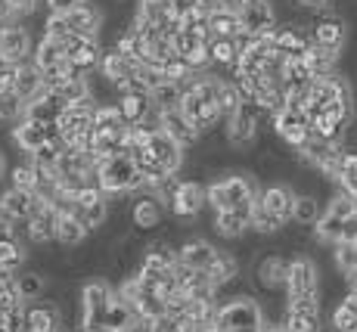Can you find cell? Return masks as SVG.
Wrapping results in <instances>:
<instances>
[{
    "mask_svg": "<svg viewBox=\"0 0 357 332\" xmlns=\"http://www.w3.org/2000/svg\"><path fill=\"white\" fill-rule=\"evenodd\" d=\"M137 320V314H134V308L121 299V295H115L112 304L106 308V329L109 332H128V326Z\"/></svg>",
    "mask_w": 357,
    "mask_h": 332,
    "instance_id": "35",
    "label": "cell"
},
{
    "mask_svg": "<svg viewBox=\"0 0 357 332\" xmlns=\"http://www.w3.org/2000/svg\"><path fill=\"white\" fill-rule=\"evenodd\" d=\"M324 205H320V199L314 196V193H298V199H295V209H292V224L298 227H317V220L324 218Z\"/></svg>",
    "mask_w": 357,
    "mask_h": 332,
    "instance_id": "31",
    "label": "cell"
},
{
    "mask_svg": "<svg viewBox=\"0 0 357 332\" xmlns=\"http://www.w3.org/2000/svg\"><path fill=\"white\" fill-rule=\"evenodd\" d=\"M208 332H230V329H224V326H218V323H215V326H211Z\"/></svg>",
    "mask_w": 357,
    "mask_h": 332,
    "instance_id": "57",
    "label": "cell"
},
{
    "mask_svg": "<svg viewBox=\"0 0 357 332\" xmlns=\"http://www.w3.org/2000/svg\"><path fill=\"white\" fill-rule=\"evenodd\" d=\"M38 174H40V171L34 168V162H31V158H25V162L13 165V168L6 171V177H10V186H13V190H29V193H34V183H38Z\"/></svg>",
    "mask_w": 357,
    "mask_h": 332,
    "instance_id": "41",
    "label": "cell"
},
{
    "mask_svg": "<svg viewBox=\"0 0 357 332\" xmlns=\"http://www.w3.org/2000/svg\"><path fill=\"white\" fill-rule=\"evenodd\" d=\"M93 115H97V103H78V106L63 109L56 128H59V137H63L66 146H75V143H81L87 134H91Z\"/></svg>",
    "mask_w": 357,
    "mask_h": 332,
    "instance_id": "11",
    "label": "cell"
},
{
    "mask_svg": "<svg viewBox=\"0 0 357 332\" xmlns=\"http://www.w3.org/2000/svg\"><path fill=\"white\" fill-rule=\"evenodd\" d=\"M329 326L333 332H357V314L351 308H345V304H335L333 308V317H329Z\"/></svg>",
    "mask_w": 357,
    "mask_h": 332,
    "instance_id": "47",
    "label": "cell"
},
{
    "mask_svg": "<svg viewBox=\"0 0 357 332\" xmlns=\"http://www.w3.org/2000/svg\"><path fill=\"white\" fill-rule=\"evenodd\" d=\"M13 6H10V0H0V25H6V22H13Z\"/></svg>",
    "mask_w": 357,
    "mask_h": 332,
    "instance_id": "52",
    "label": "cell"
},
{
    "mask_svg": "<svg viewBox=\"0 0 357 332\" xmlns=\"http://www.w3.org/2000/svg\"><path fill=\"white\" fill-rule=\"evenodd\" d=\"M311 38H314L317 47L333 50V53L342 56L345 47H348V40H351V34H348V19L342 16L333 3L320 6V10H314V19H311Z\"/></svg>",
    "mask_w": 357,
    "mask_h": 332,
    "instance_id": "4",
    "label": "cell"
},
{
    "mask_svg": "<svg viewBox=\"0 0 357 332\" xmlns=\"http://www.w3.org/2000/svg\"><path fill=\"white\" fill-rule=\"evenodd\" d=\"M261 332H286L283 326H280V323H267V326L264 329H261Z\"/></svg>",
    "mask_w": 357,
    "mask_h": 332,
    "instance_id": "55",
    "label": "cell"
},
{
    "mask_svg": "<svg viewBox=\"0 0 357 332\" xmlns=\"http://www.w3.org/2000/svg\"><path fill=\"white\" fill-rule=\"evenodd\" d=\"M93 332H109V329H93Z\"/></svg>",
    "mask_w": 357,
    "mask_h": 332,
    "instance_id": "60",
    "label": "cell"
},
{
    "mask_svg": "<svg viewBox=\"0 0 357 332\" xmlns=\"http://www.w3.org/2000/svg\"><path fill=\"white\" fill-rule=\"evenodd\" d=\"M239 31H243L239 13L221 10V13H215V16H208V34L211 38H236Z\"/></svg>",
    "mask_w": 357,
    "mask_h": 332,
    "instance_id": "37",
    "label": "cell"
},
{
    "mask_svg": "<svg viewBox=\"0 0 357 332\" xmlns=\"http://www.w3.org/2000/svg\"><path fill=\"white\" fill-rule=\"evenodd\" d=\"M295 199H298V193L292 190L289 183H271L261 190L258 202L264 205L267 211H273L283 224H292V209H295Z\"/></svg>",
    "mask_w": 357,
    "mask_h": 332,
    "instance_id": "24",
    "label": "cell"
},
{
    "mask_svg": "<svg viewBox=\"0 0 357 332\" xmlns=\"http://www.w3.org/2000/svg\"><path fill=\"white\" fill-rule=\"evenodd\" d=\"M10 6H13V16L16 19H31L34 13H38L40 0H10Z\"/></svg>",
    "mask_w": 357,
    "mask_h": 332,
    "instance_id": "50",
    "label": "cell"
},
{
    "mask_svg": "<svg viewBox=\"0 0 357 332\" xmlns=\"http://www.w3.org/2000/svg\"><path fill=\"white\" fill-rule=\"evenodd\" d=\"M298 6H305V10H320V6H329L333 0H295Z\"/></svg>",
    "mask_w": 357,
    "mask_h": 332,
    "instance_id": "54",
    "label": "cell"
},
{
    "mask_svg": "<svg viewBox=\"0 0 357 332\" xmlns=\"http://www.w3.org/2000/svg\"><path fill=\"white\" fill-rule=\"evenodd\" d=\"M56 227H59V211L50 209V205H40L29 218V246L56 242Z\"/></svg>",
    "mask_w": 357,
    "mask_h": 332,
    "instance_id": "26",
    "label": "cell"
},
{
    "mask_svg": "<svg viewBox=\"0 0 357 332\" xmlns=\"http://www.w3.org/2000/svg\"><path fill=\"white\" fill-rule=\"evenodd\" d=\"M91 3V0H47V13H53V16H66V13L78 10V6Z\"/></svg>",
    "mask_w": 357,
    "mask_h": 332,
    "instance_id": "49",
    "label": "cell"
},
{
    "mask_svg": "<svg viewBox=\"0 0 357 332\" xmlns=\"http://www.w3.org/2000/svg\"><path fill=\"white\" fill-rule=\"evenodd\" d=\"M181 332H205V329H196V326H183Z\"/></svg>",
    "mask_w": 357,
    "mask_h": 332,
    "instance_id": "58",
    "label": "cell"
},
{
    "mask_svg": "<svg viewBox=\"0 0 357 332\" xmlns=\"http://www.w3.org/2000/svg\"><path fill=\"white\" fill-rule=\"evenodd\" d=\"M153 103L159 112H171V109H181V100H183V87L174 84V81H165V84H159L153 93Z\"/></svg>",
    "mask_w": 357,
    "mask_h": 332,
    "instance_id": "42",
    "label": "cell"
},
{
    "mask_svg": "<svg viewBox=\"0 0 357 332\" xmlns=\"http://www.w3.org/2000/svg\"><path fill=\"white\" fill-rule=\"evenodd\" d=\"M3 62H6V56H3V50H0V66H3Z\"/></svg>",
    "mask_w": 357,
    "mask_h": 332,
    "instance_id": "59",
    "label": "cell"
},
{
    "mask_svg": "<svg viewBox=\"0 0 357 332\" xmlns=\"http://www.w3.org/2000/svg\"><path fill=\"white\" fill-rule=\"evenodd\" d=\"M305 62H307V68L314 72V78H333V75H342L339 72L342 56L339 53H333V50H324V47H317V44L307 50Z\"/></svg>",
    "mask_w": 357,
    "mask_h": 332,
    "instance_id": "30",
    "label": "cell"
},
{
    "mask_svg": "<svg viewBox=\"0 0 357 332\" xmlns=\"http://www.w3.org/2000/svg\"><path fill=\"white\" fill-rule=\"evenodd\" d=\"M168 209L174 211V218H181V220L199 218L202 209H208V183H202V181H183V177H181V186L174 190Z\"/></svg>",
    "mask_w": 357,
    "mask_h": 332,
    "instance_id": "10",
    "label": "cell"
},
{
    "mask_svg": "<svg viewBox=\"0 0 357 332\" xmlns=\"http://www.w3.org/2000/svg\"><path fill=\"white\" fill-rule=\"evenodd\" d=\"M84 239H87V230L81 227V220L75 218V214H63V218H59V227H56V246L78 248Z\"/></svg>",
    "mask_w": 357,
    "mask_h": 332,
    "instance_id": "36",
    "label": "cell"
},
{
    "mask_svg": "<svg viewBox=\"0 0 357 332\" xmlns=\"http://www.w3.org/2000/svg\"><path fill=\"white\" fill-rule=\"evenodd\" d=\"M22 326L25 332H66L63 329V310L56 301H31L22 308Z\"/></svg>",
    "mask_w": 357,
    "mask_h": 332,
    "instance_id": "14",
    "label": "cell"
},
{
    "mask_svg": "<svg viewBox=\"0 0 357 332\" xmlns=\"http://www.w3.org/2000/svg\"><path fill=\"white\" fill-rule=\"evenodd\" d=\"M205 273H208V280L215 282L218 295H221L224 289H230L233 282L239 280V258L233 252H224V248H221V252H218V258H215V264H211Z\"/></svg>",
    "mask_w": 357,
    "mask_h": 332,
    "instance_id": "27",
    "label": "cell"
},
{
    "mask_svg": "<svg viewBox=\"0 0 357 332\" xmlns=\"http://www.w3.org/2000/svg\"><path fill=\"white\" fill-rule=\"evenodd\" d=\"M115 106H119L121 119H125L130 128H140V124H155V128H159V109H155V103L149 93L121 91Z\"/></svg>",
    "mask_w": 357,
    "mask_h": 332,
    "instance_id": "13",
    "label": "cell"
},
{
    "mask_svg": "<svg viewBox=\"0 0 357 332\" xmlns=\"http://www.w3.org/2000/svg\"><path fill=\"white\" fill-rule=\"evenodd\" d=\"M208 59L211 68H230L239 62V47L236 38H208Z\"/></svg>",
    "mask_w": 357,
    "mask_h": 332,
    "instance_id": "32",
    "label": "cell"
},
{
    "mask_svg": "<svg viewBox=\"0 0 357 332\" xmlns=\"http://www.w3.org/2000/svg\"><path fill=\"white\" fill-rule=\"evenodd\" d=\"M16 292H19V301L22 304L40 301L47 292V276L40 271H19L16 273Z\"/></svg>",
    "mask_w": 357,
    "mask_h": 332,
    "instance_id": "33",
    "label": "cell"
},
{
    "mask_svg": "<svg viewBox=\"0 0 357 332\" xmlns=\"http://www.w3.org/2000/svg\"><path fill=\"white\" fill-rule=\"evenodd\" d=\"M333 258H335L339 273L348 280L351 273H357V242H335V246H333Z\"/></svg>",
    "mask_w": 357,
    "mask_h": 332,
    "instance_id": "45",
    "label": "cell"
},
{
    "mask_svg": "<svg viewBox=\"0 0 357 332\" xmlns=\"http://www.w3.org/2000/svg\"><path fill=\"white\" fill-rule=\"evenodd\" d=\"M218 252H221V248L211 246L208 239L190 236V239H183L181 246H177V264L193 267V271H208V267L215 264Z\"/></svg>",
    "mask_w": 357,
    "mask_h": 332,
    "instance_id": "18",
    "label": "cell"
},
{
    "mask_svg": "<svg viewBox=\"0 0 357 332\" xmlns=\"http://www.w3.org/2000/svg\"><path fill=\"white\" fill-rule=\"evenodd\" d=\"M40 205H47V202H40V199L29 190H13V186H6V190L0 193V218L10 220V224L29 220Z\"/></svg>",
    "mask_w": 357,
    "mask_h": 332,
    "instance_id": "16",
    "label": "cell"
},
{
    "mask_svg": "<svg viewBox=\"0 0 357 332\" xmlns=\"http://www.w3.org/2000/svg\"><path fill=\"white\" fill-rule=\"evenodd\" d=\"M22 301H0V332H25Z\"/></svg>",
    "mask_w": 357,
    "mask_h": 332,
    "instance_id": "46",
    "label": "cell"
},
{
    "mask_svg": "<svg viewBox=\"0 0 357 332\" xmlns=\"http://www.w3.org/2000/svg\"><path fill=\"white\" fill-rule=\"evenodd\" d=\"M149 152H153V158L162 165L165 171H171V174H181L183 171V162H187V149L181 146V143H174L168 134H162V130H155L153 140H149Z\"/></svg>",
    "mask_w": 357,
    "mask_h": 332,
    "instance_id": "23",
    "label": "cell"
},
{
    "mask_svg": "<svg viewBox=\"0 0 357 332\" xmlns=\"http://www.w3.org/2000/svg\"><path fill=\"white\" fill-rule=\"evenodd\" d=\"M311 47H314L311 31L298 29V25H292V22H280V29L273 31V50L283 59H305Z\"/></svg>",
    "mask_w": 357,
    "mask_h": 332,
    "instance_id": "15",
    "label": "cell"
},
{
    "mask_svg": "<svg viewBox=\"0 0 357 332\" xmlns=\"http://www.w3.org/2000/svg\"><path fill=\"white\" fill-rule=\"evenodd\" d=\"M10 140L16 143L25 156H34V152H38L40 146H47V143H63V137H59L56 124H40V121L22 119L19 124H13ZM63 146H66V143H63Z\"/></svg>",
    "mask_w": 357,
    "mask_h": 332,
    "instance_id": "9",
    "label": "cell"
},
{
    "mask_svg": "<svg viewBox=\"0 0 357 332\" xmlns=\"http://www.w3.org/2000/svg\"><path fill=\"white\" fill-rule=\"evenodd\" d=\"M320 299V267L314 258L298 255L289 261V280H286V301Z\"/></svg>",
    "mask_w": 357,
    "mask_h": 332,
    "instance_id": "6",
    "label": "cell"
},
{
    "mask_svg": "<svg viewBox=\"0 0 357 332\" xmlns=\"http://www.w3.org/2000/svg\"><path fill=\"white\" fill-rule=\"evenodd\" d=\"M25 109L29 103L16 91H0V124H19L25 119Z\"/></svg>",
    "mask_w": 357,
    "mask_h": 332,
    "instance_id": "38",
    "label": "cell"
},
{
    "mask_svg": "<svg viewBox=\"0 0 357 332\" xmlns=\"http://www.w3.org/2000/svg\"><path fill=\"white\" fill-rule=\"evenodd\" d=\"M0 271H3V267H0Z\"/></svg>",
    "mask_w": 357,
    "mask_h": 332,
    "instance_id": "61",
    "label": "cell"
},
{
    "mask_svg": "<svg viewBox=\"0 0 357 332\" xmlns=\"http://www.w3.org/2000/svg\"><path fill=\"white\" fill-rule=\"evenodd\" d=\"M243 91H239L236 81H221V91H218V109H221L224 121L230 119V115H236L239 109H243Z\"/></svg>",
    "mask_w": 357,
    "mask_h": 332,
    "instance_id": "40",
    "label": "cell"
},
{
    "mask_svg": "<svg viewBox=\"0 0 357 332\" xmlns=\"http://www.w3.org/2000/svg\"><path fill=\"white\" fill-rule=\"evenodd\" d=\"M13 91L22 96L25 103L40 100V96L47 93V87H44V72H40V68L34 66V62H29V66H22V68H19L16 84H13Z\"/></svg>",
    "mask_w": 357,
    "mask_h": 332,
    "instance_id": "28",
    "label": "cell"
},
{
    "mask_svg": "<svg viewBox=\"0 0 357 332\" xmlns=\"http://www.w3.org/2000/svg\"><path fill=\"white\" fill-rule=\"evenodd\" d=\"M280 326L286 332H324V326H320V314H295V310H283Z\"/></svg>",
    "mask_w": 357,
    "mask_h": 332,
    "instance_id": "44",
    "label": "cell"
},
{
    "mask_svg": "<svg viewBox=\"0 0 357 332\" xmlns=\"http://www.w3.org/2000/svg\"><path fill=\"white\" fill-rule=\"evenodd\" d=\"M289 261L283 255H264L255 264V286L264 289V292H277V289H286V280H289Z\"/></svg>",
    "mask_w": 357,
    "mask_h": 332,
    "instance_id": "17",
    "label": "cell"
},
{
    "mask_svg": "<svg viewBox=\"0 0 357 332\" xmlns=\"http://www.w3.org/2000/svg\"><path fill=\"white\" fill-rule=\"evenodd\" d=\"M31 62L40 68V72H50V68L63 66V62H66V53H63V47H59L56 40H50V38H38V47H34Z\"/></svg>",
    "mask_w": 357,
    "mask_h": 332,
    "instance_id": "34",
    "label": "cell"
},
{
    "mask_svg": "<svg viewBox=\"0 0 357 332\" xmlns=\"http://www.w3.org/2000/svg\"><path fill=\"white\" fill-rule=\"evenodd\" d=\"M165 218V202L155 196H146V193H137L134 205H130V224H134L137 233H153L155 227L162 224Z\"/></svg>",
    "mask_w": 357,
    "mask_h": 332,
    "instance_id": "20",
    "label": "cell"
},
{
    "mask_svg": "<svg viewBox=\"0 0 357 332\" xmlns=\"http://www.w3.org/2000/svg\"><path fill=\"white\" fill-rule=\"evenodd\" d=\"M29 258V248H25L22 239H6L0 242V267L3 271H19Z\"/></svg>",
    "mask_w": 357,
    "mask_h": 332,
    "instance_id": "43",
    "label": "cell"
},
{
    "mask_svg": "<svg viewBox=\"0 0 357 332\" xmlns=\"http://www.w3.org/2000/svg\"><path fill=\"white\" fill-rule=\"evenodd\" d=\"M283 227H286L283 220H280L273 211H267L258 199L252 202V230H255L258 236H273V233H280Z\"/></svg>",
    "mask_w": 357,
    "mask_h": 332,
    "instance_id": "39",
    "label": "cell"
},
{
    "mask_svg": "<svg viewBox=\"0 0 357 332\" xmlns=\"http://www.w3.org/2000/svg\"><path fill=\"white\" fill-rule=\"evenodd\" d=\"M239 22L243 31L252 38H273V31L280 29V13L273 0H252L239 10Z\"/></svg>",
    "mask_w": 357,
    "mask_h": 332,
    "instance_id": "8",
    "label": "cell"
},
{
    "mask_svg": "<svg viewBox=\"0 0 357 332\" xmlns=\"http://www.w3.org/2000/svg\"><path fill=\"white\" fill-rule=\"evenodd\" d=\"M273 134L277 140H283L295 156L311 143V119H307L305 109H283L280 115H273Z\"/></svg>",
    "mask_w": 357,
    "mask_h": 332,
    "instance_id": "7",
    "label": "cell"
},
{
    "mask_svg": "<svg viewBox=\"0 0 357 332\" xmlns=\"http://www.w3.org/2000/svg\"><path fill=\"white\" fill-rule=\"evenodd\" d=\"M6 239H16V230H13L10 220L0 218V242H6Z\"/></svg>",
    "mask_w": 357,
    "mask_h": 332,
    "instance_id": "53",
    "label": "cell"
},
{
    "mask_svg": "<svg viewBox=\"0 0 357 332\" xmlns=\"http://www.w3.org/2000/svg\"><path fill=\"white\" fill-rule=\"evenodd\" d=\"M6 171H10V168H6V162H3V152H0V181H3V174H6Z\"/></svg>",
    "mask_w": 357,
    "mask_h": 332,
    "instance_id": "56",
    "label": "cell"
},
{
    "mask_svg": "<svg viewBox=\"0 0 357 332\" xmlns=\"http://www.w3.org/2000/svg\"><path fill=\"white\" fill-rule=\"evenodd\" d=\"M75 218L81 220V227H84L87 233L100 230L109 218V196L100 190V186L81 190L78 196H75Z\"/></svg>",
    "mask_w": 357,
    "mask_h": 332,
    "instance_id": "12",
    "label": "cell"
},
{
    "mask_svg": "<svg viewBox=\"0 0 357 332\" xmlns=\"http://www.w3.org/2000/svg\"><path fill=\"white\" fill-rule=\"evenodd\" d=\"M19 68L22 66H13V62L0 66V91H13V84H16V78H19Z\"/></svg>",
    "mask_w": 357,
    "mask_h": 332,
    "instance_id": "51",
    "label": "cell"
},
{
    "mask_svg": "<svg viewBox=\"0 0 357 332\" xmlns=\"http://www.w3.org/2000/svg\"><path fill=\"white\" fill-rule=\"evenodd\" d=\"M159 130L162 134H168L174 143H181L183 149L190 146H199V130L193 128V121L187 119V115L181 112V109H171V112H159Z\"/></svg>",
    "mask_w": 357,
    "mask_h": 332,
    "instance_id": "22",
    "label": "cell"
},
{
    "mask_svg": "<svg viewBox=\"0 0 357 332\" xmlns=\"http://www.w3.org/2000/svg\"><path fill=\"white\" fill-rule=\"evenodd\" d=\"M66 25L72 34H81V38H87V40H100L102 29H106V13L97 10L93 3H84V6H78V10L66 13Z\"/></svg>",
    "mask_w": 357,
    "mask_h": 332,
    "instance_id": "19",
    "label": "cell"
},
{
    "mask_svg": "<svg viewBox=\"0 0 357 332\" xmlns=\"http://www.w3.org/2000/svg\"><path fill=\"white\" fill-rule=\"evenodd\" d=\"M97 181L106 196H130V193L137 196L143 190V174L130 162V156H115L102 162L97 168Z\"/></svg>",
    "mask_w": 357,
    "mask_h": 332,
    "instance_id": "3",
    "label": "cell"
},
{
    "mask_svg": "<svg viewBox=\"0 0 357 332\" xmlns=\"http://www.w3.org/2000/svg\"><path fill=\"white\" fill-rule=\"evenodd\" d=\"M16 273L19 271H0V301H19Z\"/></svg>",
    "mask_w": 357,
    "mask_h": 332,
    "instance_id": "48",
    "label": "cell"
},
{
    "mask_svg": "<svg viewBox=\"0 0 357 332\" xmlns=\"http://www.w3.org/2000/svg\"><path fill=\"white\" fill-rule=\"evenodd\" d=\"M218 326L230 332H261L267 326V314L252 295H233L218 308Z\"/></svg>",
    "mask_w": 357,
    "mask_h": 332,
    "instance_id": "2",
    "label": "cell"
},
{
    "mask_svg": "<svg viewBox=\"0 0 357 332\" xmlns=\"http://www.w3.org/2000/svg\"><path fill=\"white\" fill-rule=\"evenodd\" d=\"M34 47H38V40H34L29 22L13 19V22L0 25V50H3L6 62H13V66H29L34 56Z\"/></svg>",
    "mask_w": 357,
    "mask_h": 332,
    "instance_id": "5",
    "label": "cell"
},
{
    "mask_svg": "<svg viewBox=\"0 0 357 332\" xmlns=\"http://www.w3.org/2000/svg\"><path fill=\"white\" fill-rule=\"evenodd\" d=\"M264 186H258L255 174L249 171H227L218 174L208 183V209L211 211H236V209H252V202L261 196Z\"/></svg>",
    "mask_w": 357,
    "mask_h": 332,
    "instance_id": "1",
    "label": "cell"
},
{
    "mask_svg": "<svg viewBox=\"0 0 357 332\" xmlns=\"http://www.w3.org/2000/svg\"><path fill=\"white\" fill-rule=\"evenodd\" d=\"M211 230L221 239H243L252 230V209L236 211H215L211 214Z\"/></svg>",
    "mask_w": 357,
    "mask_h": 332,
    "instance_id": "25",
    "label": "cell"
},
{
    "mask_svg": "<svg viewBox=\"0 0 357 332\" xmlns=\"http://www.w3.org/2000/svg\"><path fill=\"white\" fill-rule=\"evenodd\" d=\"M137 68H140V66H137V62H130V59H125L119 50H115V47H102V59H100L97 72L102 75V78L112 81L119 91H125L130 81H134Z\"/></svg>",
    "mask_w": 357,
    "mask_h": 332,
    "instance_id": "21",
    "label": "cell"
},
{
    "mask_svg": "<svg viewBox=\"0 0 357 332\" xmlns=\"http://www.w3.org/2000/svg\"><path fill=\"white\" fill-rule=\"evenodd\" d=\"M50 96H53V100H56L63 109L78 106V103H93V100H91V84H87V78H68V81H63L59 87H53Z\"/></svg>",
    "mask_w": 357,
    "mask_h": 332,
    "instance_id": "29",
    "label": "cell"
}]
</instances>
